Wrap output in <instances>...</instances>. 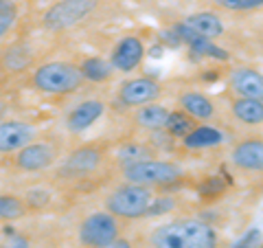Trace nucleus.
<instances>
[{
	"label": "nucleus",
	"instance_id": "obj_21",
	"mask_svg": "<svg viewBox=\"0 0 263 248\" xmlns=\"http://www.w3.org/2000/svg\"><path fill=\"white\" fill-rule=\"evenodd\" d=\"M29 64H31V51H29V46H24V44L11 46L9 51L3 55V68L5 70L18 73V70L27 68Z\"/></svg>",
	"mask_w": 263,
	"mask_h": 248
},
{
	"label": "nucleus",
	"instance_id": "obj_15",
	"mask_svg": "<svg viewBox=\"0 0 263 248\" xmlns=\"http://www.w3.org/2000/svg\"><path fill=\"white\" fill-rule=\"evenodd\" d=\"M182 27H186L191 33L200 36L204 40H215L224 33V22L219 20L217 13H211V11H200V13H191L180 22Z\"/></svg>",
	"mask_w": 263,
	"mask_h": 248
},
{
	"label": "nucleus",
	"instance_id": "obj_9",
	"mask_svg": "<svg viewBox=\"0 0 263 248\" xmlns=\"http://www.w3.org/2000/svg\"><path fill=\"white\" fill-rule=\"evenodd\" d=\"M160 84L154 79H147V77H138V79H129L121 86L119 90V99L121 103L125 105H147V103H154L156 99L160 97Z\"/></svg>",
	"mask_w": 263,
	"mask_h": 248
},
{
	"label": "nucleus",
	"instance_id": "obj_23",
	"mask_svg": "<svg viewBox=\"0 0 263 248\" xmlns=\"http://www.w3.org/2000/svg\"><path fill=\"white\" fill-rule=\"evenodd\" d=\"M193 128H195V121H193L191 114H186V112H171L169 114V121H167L169 134L184 138Z\"/></svg>",
	"mask_w": 263,
	"mask_h": 248
},
{
	"label": "nucleus",
	"instance_id": "obj_30",
	"mask_svg": "<svg viewBox=\"0 0 263 248\" xmlns=\"http://www.w3.org/2000/svg\"><path fill=\"white\" fill-rule=\"evenodd\" d=\"M259 239V231H250V233H246L239 242H237L233 248H254V244H257Z\"/></svg>",
	"mask_w": 263,
	"mask_h": 248
},
{
	"label": "nucleus",
	"instance_id": "obj_6",
	"mask_svg": "<svg viewBox=\"0 0 263 248\" xmlns=\"http://www.w3.org/2000/svg\"><path fill=\"white\" fill-rule=\"evenodd\" d=\"M119 220L110 211H99L88 216L79 226V242L88 248H101L119 239Z\"/></svg>",
	"mask_w": 263,
	"mask_h": 248
},
{
	"label": "nucleus",
	"instance_id": "obj_31",
	"mask_svg": "<svg viewBox=\"0 0 263 248\" xmlns=\"http://www.w3.org/2000/svg\"><path fill=\"white\" fill-rule=\"evenodd\" d=\"M0 248H29V244H27V239H22V237H13V239H9V244L0 246Z\"/></svg>",
	"mask_w": 263,
	"mask_h": 248
},
{
	"label": "nucleus",
	"instance_id": "obj_10",
	"mask_svg": "<svg viewBox=\"0 0 263 248\" xmlns=\"http://www.w3.org/2000/svg\"><path fill=\"white\" fill-rule=\"evenodd\" d=\"M55 150L48 143H29L15 154V167L22 171H42L55 163Z\"/></svg>",
	"mask_w": 263,
	"mask_h": 248
},
{
	"label": "nucleus",
	"instance_id": "obj_5",
	"mask_svg": "<svg viewBox=\"0 0 263 248\" xmlns=\"http://www.w3.org/2000/svg\"><path fill=\"white\" fill-rule=\"evenodd\" d=\"M99 0H57V3L44 13L42 24L48 31L70 29L86 20L97 9Z\"/></svg>",
	"mask_w": 263,
	"mask_h": 248
},
{
	"label": "nucleus",
	"instance_id": "obj_20",
	"mask_svg": "<svg viewBox=\"0 0 263 248\" xmlns=\"http://www.w3.org/2000/svg\"><path fill=\"white\" fill-rule=\"evenodd\" d=\"M79 70L88 81H105L112 75V64L101 60V57H88V60L81 62Z\"/></svg>",
	"mask_w": 263,
	"mask_h": 248
},
{
	"label": "nucleus",
	"instance_id": "obj_26",
	"mask_svg": "<svg viewBox=\"0 0 263 248\" xmlns=\"http://www.w3.org/2000/svg\"><path fill=\"white\" fill-rule=\"evenodd\" d=\"M215 3L228 11H250L263 7V0H215Z\"/></svg>",
	"mask_w": 263,
	"mask_h": 248
},
{
	"label": "nucleus",
	"instance_id": "obj_14",
	"mask_svg": "<svg viewBox=\"0 0 263 248\" xmlns=\"http://www.w3.org/2000/svg\"><path fill=\"white\" fill-rule=\"evenodd\" d=\"M103 110H105L103 101H99V99H88V101L79 103L77 108L68 114V119H66V128H68L72 134L86 132L95 121L101 119Z\"/></svg>",
	"mask_w": 263,
	"mask_h": 248
},
{
	"label": "nucleus",
	"instance_id": "obj_24",
	"mask_svg": "<svg viewBox=\"0 0 263 248\" xmlns=\"http://www.w3.org/2000/svg\"><path fill=\"white\" fill-rule=\"evenodd\" d=\"M15 20H18V7H15L13 0H0V38L7 36Z\"/></svg>",
	"mask_w": 263,
	"mask_h": 248
},
{
	"label": "nucleus",
	"instance_id": "obj_13",
	"mask_svg": "<svg viewBox=\"0 0 263 248\" xmlns=\"http://www.w3.org/2000/svg\"><path fill=\"white\" fill-rule=\"evenodd\" d=\"M230 88L239 97L263 101V75L252 68H235L230 73Z\"/></svg>",
	"mask_w": 263,
	"mask_h": 248
},
{
	"label": "nucleus",
	"instance_id": "obj_19",
	"mask_svg": "<svg viewBox=\"0 0 263 248\" xmlns=\"http://www.w3.org/2000/svg\"><path fill=\"white\" fill-rule=\"evenodd\" d=\"M233 114L246 126H261L263 123V101L239 97L233 101Z\"/></svg>",
	"mask_w": 263,
	"mask_h": 248
},
{
	"label": "nucleus",
	"instance_id": "obj_29",
	"mask_svg": "<svg viewBox=\"0 0 263 248\" xmlns=\"http://www.w3.org/2000/svg\"><path fill=\"white\" fill-rule=\"evenodd\" d=\"M48 200H51V193H48L46 189H33V191L27 193L24 204H27V209H42Z\"/></svg>",
	"mask_w": 263,
	"mask_h": 248
},
{
	"label": "nucleus",
	"instance_id": "obj_33",
	"mask_svg": "<svg viewBox=\"0 0 263 248\" xmlns=\"http://www.w3.org/2000/svg\"><path fill=\"white\" fill-rule=\"evenodd\" d=\"M5 110H7V105H5V101H0V117L5 114Z\"/></svg>",
	"mask_w": 263,
	"mask_h": 248
},
{
	"label": "nucleus",
	"instance_id": "obj_7",
	"mask_svg": "<svg viewBox=\"0 0 263 248\" xmlns=\"http://www.w3.org/2000/svg\"><path fill=\"white\" fill-rule=\"evenodd\" d=\"M101 163H103L101 147L84 145V147H77L75 152H70L66 156V161L62 163V167L57 173L64 178H79V176H86V173H92L95 169H99Z\"/></svg>",
	"mask_w": 263,
	"mask_h": 248
},
{
	"label": "nucleus",
	"instance_id": "obj_25",
	"mask_svg": "<svg viewBox=\"0 0 263 248\" xmlns=\"http://www.w3.org/2000/svg\"><path fill=\"white\" fill-rule=\"evenodd\" d=\"M224 180H221L219 176H209L206 180H202L200 185H197V193H200V198H217L224 193Z\"/></svg>",
	"mask_w": 263,
	"mask_h": 248
},
{
	"label": "nucleus",
	"instance_id": "obj_16",
	"mask_svg": "<svg viewBox=\"0 0 263 248\" xmlns=\"http://www.w3.org/2000/svg\"><path fill=\"white\" fill-rule=\"evenodd\" d=\"M180 105L186 114H191L193 119L200 121H209L213 114H215V105L209 97H204L202 93H186L180 97Z\"/></svg>",
	"mask_w": 263,
	"mask_h": 248
},
{
	"label": "nucleus",
	"instance_id": "obj_4",
	"mask_svg": "<svg viewBox=\"0 0 263 248\" xmlns=\"http://www.w3.org/2000/svg\"><path fill=\"white\" fill-rule=\"evenodd\" d=\"M182 176V169L174 163L167 161H138L125 165L123 169V178L125 183H134V185H145V187H158V185H171Z\"/></svg>",
	"mask_w": 263,
	"mask_h": 248
},
{
	"label": "nucleus",
	"instance_id": "obj_2",
	"mask_svg": "<svg viewBox=\"0 0 263 248\" xmlns=\"http://www.w3.org/2000/svg\"><path fill=\"white\" fill-rule=\"evenodd\" d=\"M84 84L79 66L70 62H48L33 73V86L46 95H70Z\"/></svg>",
	"mask_w": 263,
	"mask_h": 248
},
{
	"label": "nucleus",
	"instance_id": "obj_28",
	"mask_svg": "<svg viewBox=\"0 0 263 248\" xmlns=\"http://www.w3.org/2000/svg\"><path fill=\"white\" fill-rule=\"evenodd\" d=\"M174 198H167V196H162V198H158V200H152V204H149V209H147V213L145 216H149V218H156V216H162V213H167V211H171L174 209Z\"/></svg>",
	"mask_w": 263,
	"mask_h": 248
},
{
	"label": "nucleus",
	"instance_id": "obj_1",
	"mask_svg": "<svg viewBox=\"0 0 263 248\" xmlns=\"http://www.w3.org/2000/svg\"><path fill=\"white\" fill-rule=\"evenodd\" d=\"M154 248H217V233L202 220H176L154 231Z\"/></svg>",
	"mask_w": 263,
	"mask_h": 248
},
{
	"label": "nucleus",
	"instance_id": "obj_3",
	"mask_svg": "<svg viewBox=\"0 0 263 248\" xmlns=\"http://www.w3.org/2000/svg\"><path fill=\"white\" fill-rule=\"evenodd\" d=\"M154 200V193H152V187H145V185H134V183H127L119 187L114 191L105 206L112 216L117 218H125V220H134V218H143L149 204Z\"/></svg>",
	"mask_w": 263,
	"mask_h": 248
},
{
	"label": "nucleus",
	"instance_id": "obj_8",
	"mask_svg": "<svg viewBox=\"0 0 263 248\" xmlns=\"http://www.w3.org/2000/svg\"><path fill=\"white\" fill-rule=\"evenodd\" d=\"M35 138V128L24 121H0V154L20 152Z\"/></svg>",
	"mask_w": 263,
	"mask_h": 248
},
{
	"label": "nucleus",
	"instance_id": "obj_18",
	"mask_svg": "<svg viewBox=\"0 0 263 248\" xmlns=\"http://www.w3.org/2000/svg\"><path fill=\"white\" fill-rule=\"evenodd\" d=\"M169 110L162 108V105H156V103H147L143 105L136 114V121L143 130H149V132H160V130H167V121H169Z\"/></svg>",
	"mask_w": 263,
	"mask_h": 248
},
{
	"label": "nucleus",
	"instance_id": "obj_32",
	"mask_svg": "<svg viewBox=\"0 0 263 248\" xmlns=\"http://www.w3.org/2000/svg\"><path fill=\"white\" fill-rule=\"evenodd\" d=\"M101 248H132V244L127 242V239H114V242L105 244V246H101Z\"/></svg>",
	"mask_w": 263,
	"mask_h": 248
},
{
	"label": "nucleus",
	"instance_id": "obj_11",
	"mask_svg": "<svg viewBox=\"0 0 263 248\" xmlns=\"http://www.w3.org/2000/svg\"><path fill=\"white\" fill-rule=\"evenodd\" d=\"M143 55H145L143 42L138 38H134V36H127V38H123L117 46H114L110 64H112V68H117L121 73H132L134 68L141 66Z\"/></svg>",
	"mask_w": 263,
	"mask_h": 248
},
{
	"label": "nucleus",
	"instance_id": "obj_12",
	"mask_svg": "<svg viewBox=\"0 0 263 248\" xmlns=\"http://www.w3.org/2000/svg\"><path fill=\"white\" fill-rule=\"evenodd\" d=\"M230 161L237 169L263 171V138H246L230 152Z\"/></svg>",
	"mask_w": 263,
	"mask_h": 248
},
{
	"label": "nucleus",
	"instance_id": "obj_27",
	"mask_svg": "<svg viewBox=\"0 0 263 248\" xmlns=\"http://www.w3.org/2000/svg\"><path fill=\"white\" fill-rule=\"evenodd\" d=\"M119 156H121L123 165H132V163L145 161L147 158V147H143V145H125Z\"/></svg>",
	"mask_w": 263,
	"mask_h": 248
},
{
	"label": "nucleus",
	"instance_id": "obj_22",
	"mask_svg": "<svg viewBox=\"0 0 263 248\" xmlns=\"http://www.w3.org/2000/svg\"><path fill=\"white\" fill-rule=\"evenodd\" d=\"M27 213L24 200L15 196H0V220H18Z\"/></svg>",
	"mask_w": 263,
	"mask_h": 248
},
{
	"label": "nucleus",
	"instance_id": "obj_17",
	"mask_svg": "<svg viewBox=\"0 0 263 248\" xmlns=\"http://www.w3.org/2000/svg\"><path fill=\"white\" fill-rule=\"evenodd\" d=\"M224 140V134L219 130L211 128V126H200V128H193L189 134L184 136V147L189 150H206V147H215Z\"/></svg>",
	"mask_w": 263,
	"mask_h": 248
}]
</instances>
